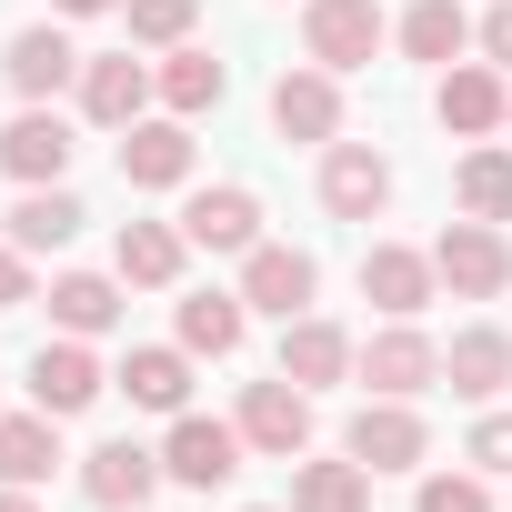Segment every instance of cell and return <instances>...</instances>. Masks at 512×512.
Segmentation results:
<instances>
[{"instance_id":"cell-20","label":"cell","mask_w":512,"mask_h":512,"mask_svg":"<svg viewBox=\"0 0 512 512\" xmlns=\"http://www.w3.org/2000/svg\"><path fill=\"white\" fill-rule=\"evenodd\" d=\"M352 362H362V342H352L342 322H322V312L282 322V362H272V372H292L302 392H332V382H352Z\"/></svg>"},{"instance_id":"cell-37","label":"cell","mask_w":512,"mask_h":512,"mask_svg":"<svg viewBox=\"0 0 512 512\" xmlns=\"http://www.w3.org/2000/svg\"><path fill=\"white\" fill-rule=\"evenodd\" d=\"M0 512H41V492H21V482H0Z\"/></svg>"},{"instance_id":"cell-8","label":"cell","mask_w":512,"mask_h":512,"mask_svg":"<svg viewBox=\"0 0 512 512\" xmlns=\"http://www.w3.org/2000/svg\"><path fill=\"white\" fill-rule=\"evenodd\" d=\"M272 131L302 141V151H332V141H342V71L292 61V71L272 81Z\"/></svg>"},{"instance_id":"cell-23","label":"cell","mask_w":512,"mask_h":512,"mask_svg":"<svg viewBox=\"0 0 512 512\" xmlns=\"http://www.w3.org/2000/svg\"><path fill=\"white\" fill-rule=\"evenodd\" d=\"M81 221H91V211H81V191H71V181H41V191H21V201H11V221H0V231H11L31 262H41V251H71V241H81Z\"/></svg>"},{"instance_id":"cell-16","label":"cell","mask_w":512,"mask_h":512,"mask_svg":"<svg viewBox=\"0 0 512 512\" xmlns=\"http://www.w3.org/2000/svg\"><path fill=\"white\" fill-rule=\"evenodd\" d=\"M191 121L181 111H161V121H131L121 131V181L131 191H191Z\"/></svg>"},{"instance_id":"cell-2","label":"cell","mask_w":512,"mask_h":512,"mask_svg":"<svg viewBox=\"0 0 512 512\" xmlns=\"http://www.w3.org/2000/svg\"><path fill=\"white\" fill-rule=\"evenodd\" d=\"M432 272H442L452 302H502V292H512V241H502V221H452V231L432 241Z\"/></svg>"},{"instance_id":"cell-33","label":"cell","mask_w":512,"mask_h":512,"mask_svg":"<svg viewBox=\"0 0 512 512\" xmlns=\"http://www.w3.org/2000/svg\"><path fill=\"white\" fill-rule=\"evenodd\" d=\"M462 462H472V472H512V412H502V402H482V422H472Z\"/></svg>"},{"instance_id":"cell-34","label":"cell","mask_w":512,"mask_h":512,"mask_svg":"<svg viewBox=\"0 0 512 512\" xmlns=\"http://www.w3.org/2000/svg\"><path fill=\"white\" fill-rule=\"evenodd\" d=\"M472 51H482L492 71H512V0H492V11L472 21Z\"/></svg>"},{"instance_id":"cell-25","label":"cell","mask_w":512,"mask_h":512,"mask_svg":"<svg viewBox=\"0 0 512 512\" xmlns=\"http://www.w3.org/2000/svg\"><path fill=\"white\" fill-rule=\"evenodd\" d=\"M61 472V412H0V482H21V492H41Z\"/></svg>"},{"instance_id":"cell-24","label":"cell","mask_w":512,"mask_h":512,"mask_svg":"<svg viewBox=\"0 0 512 512\" xmlns=\"http://www.w3.org/2000/svg\"><path fill=\"white\" fill-rule=\"evenodd\" d=\"M171 322H181V352H191V362H231V352L251 342V302H241V292H181Z\"/></svg>"},{"instance_id":"cell-3","label":"cell","mask_w":512,"mask_h":512,"mask_svg":"<svg viewBox=\"0 0 512 512\" xmlns=\"http://www.w3.org/2000/svg\"><path fill=\"white\" fill-rule=\"evenodd\" d=\"M241 442L262 452V462H302L312 452V392L292 382V372H272V382H241Z\"/></svg>"},{"instance_id":"cell-38","label":"cell","mask_w":512,"mask_h":512,"mask_svg":"<svg viewBox=\"0 0 512 512\" xmlns=\"http://www.w3.org/2000/svg\"><path fill=\"white\" fill-rule=\"evenodd\" d=\"M251 512H292V502H251Z\"/></svg>"},{"instance_id":"cell-18","label":"cell","mask_w":512,"mask_h":512,"mask_svg":"<svg viewBox=\"0 0 512 512\" xmlns=\"http://www.w3.org/2000/svg\"><path fill=\"white\" fill-rule=\"evenodd\" d=\"M101 392H111V372H101V352H91L81 332H61V342H41V352H31V402H41V412H61V422H71V412H91Z\"/></svg>"},{"instance_id":"cell-36","label":"cell","mask_w":512,"mask_h":512,"mask_svg":"<svg viewBox=\"0 0 512 512\" xmlns=\"http://www.w3.org/2000/svg\"><path fill=\"white\" fill-rule=\"evenodd\" d=\"M61 21H101V11H121V0H51Z\"/></svg>"},{"instance_id":"cell-10","label":"cell","mask_w":512,"mask_h":512,"mask_svg":"<svg viewBox=\"0 0 512 512\" xmlns=\"http://www.w3.org/2000/svg\"><path fill=\"white\" fill-rule=\"evenodd\" d=\"M362 302H372L382 322H422V312L442 302L432 251H412V241H372V251H362Z\"/></svg>"},{"instance_id":"cell-21","label":"cell","mask_w":512,"mask_h":512,"mask_svg":"<svg viewBox=\"0 0 512 512\" xmlns=\"http://www.w3.org/2000/svg\"><path fill=\"white\" fill-rule=\"evenodd\" d=\"M111 392H131V412H191V352L181 342H131L121 352V372H111Z\"/></svg>"},{"instance_id":"cell-32","label":"cell","mask_w":512,"mask_h":512,"mask_svg":"<svg viewBox=\"0 0 512 512\" xmlns=\"http://www.w3.org/2000/svg\"><path fill=\"white\" fill-rule=\"evenodd\" d=\"M412 512H502V502H492V472H472V462H452V472H422V492H412Z\"/></svg>"},{"instance_id":"cell-4","label":"cell","mask_w":512,"mask_h":512,"mask_svg":"<svg viewBox=\"0 0 512 512\" xmlns=\"http://www.w3.org/2000/svg\"><path fill=\"white\" fill-rule=\"evenodd\" d=\"M241 422H211V412H171V432H161V472L181 482V492H221L231 472H241Z\"/></svg>"},{"instance_id":"cell-15","label":"cell","mask_w":512,"mask_h":512,"mask_svg":"<svg viewBox=\"0 0 512 512\" xmlns=\"http://www.w3.org/2000/svg\"><path fill=\"white\" fill-rule=\"evenodd\" d=\"M0 81H11V101H51V91H71V81H81V51H71V31H61V21H31V31H11V41H0Z\"/></svg>"},{"instance_id":"cell-7","label":"cell","mask_w":512,"mask_h":512,"mask_svg":"<svg viewBox=\"0 0 512 512\" xmlns=\"http://www.w3.org/2000/svg\"><path fill=\"white\" fill-rule=\"evenodd\" d=\"M432 121H442L452 141H492V131H512V81H502L492 61H452V71L432 81Z\"/></svg>"},{"instance_id":"cell-27","label":"cell","mask_w":512,"mask_h":512,"mask_svg":"<svg viewBox=\"0 0 512 512\" xmlns=\"http://www.w3.org/2000/svg\"><path fill=\"white\" fill-rule=\"evenodd\" d=\"M292 512H372V472L352 452H302L292 462Z\"/></svg>"},{"instance_id":"cell-1","label":"cell","mask_w":512,"mask_h":512,"mask_svg":"<svg viewBox=\"0 0 512 512\" xmlns=\"http://www.w3.org/2000/svg\"><path fill=\"white\" fill-rule=\"evenodd\" d=\"M342 452H352L362 472H422V462H432V422H422V402H392V392H372V402L352 412Z\"/></svg>"},{"instance_id":"cell-19","label":"cell","mask_w":512,"mask_h":512,"mask_svg":"<svg viewBox=\"0 0 512 512\" xmlns=\"http://www.w3.org/2000/svg\"><path fill=\"white\" fill-rule=\"evenodd\" d=\"M442 392L452 402H502L512 392V332L502 322H462L442 342Z\"/></svg>"},{"instance_id":"cell-22","label":"cell","mask_w":512,"mask_h":512,"mask_svg":"<svg viewBox=\"0 0 512 512\" xmlns=\"http://www.w3.org/2000/svg\"><path fill=\"white\" fill-rule=\"evenodd\" d=\"M111 272H121L131 292H171V282L191 272V231H181V221H121Z\"/></svg>"},{"instance_id":"cell-28","label":"cell","mask_w":512,"mask_h":512,"mask_svg":"<svg viewBox=\"0 0 512 512\" xmlns=\"http://www.w3.org/2000/svg\"><path fill=\"white\" fill-rule=\"evenodd\" d=\"M121 272H61L51 282V322L61 332H81V342H101V332H121Z\"/></svg>"},{"instance_id":"cell-12","label":"cell","mask_w":512,"mask_h":512,"mask_svg":"<svg viewBox=\"0 0 512 512\" xmlns=\"http://www.w3.org/2000/svg\"><path fill=\"white\" fill-rule=\"evenodd\" d=\"M251 312H272V322H302L312 312V292H322V262L312 251H292V241H262V251H241V282H231Z\"/></svg>"},{"instance_id":"cell-26","label":"cell","mask_w":512,"mask_h":512,"mask_svg":"<svg viewBox=\"0 0 512 512\" xmlns=\"http://www.w3.org/2000/svg\"><path fill=\"white\" fill-rule=\"evenodd\" d=\"M392 41H402V61H422V71H452V61L472 51V11H462V0H412V11L392 21Z\"/></svg>"},{"instance_id":"cell-5","label":"cell","mask_w":512,"mask_h":512,"mask_svg":"<svg viewBox=\"0 0 512 512\" xmlns=\"http://www.w3.org/2000/svg\"><path fill=\"white\" fill-rule=\"evenodd\" d=\"M161 482H171V472H161V442L111 432V442H91V452H81V502H91V512H141Z\"/></svg>"},{"instance_id":"cell-6","label":"cell","mask_w":512,"mask_h":512,"mask_svg":"<svg viewBox=\"0 0 512 512\" xmlns=\"http://www.w3.org/2000/svg\"><path fill=\"white\" fill-rule=\"evenodd\" d=\"M382 41H392L382 0H302V61H322V71H362Z\"/></svg>"},{"instance_id":"cell-9","label":"cell","mask_w":512,"mask_h":512,"mask_svg":"<svg viewBox=\"0 0 512 512\" xmlns=\"http://www.w3.org/2000/svg\"><path fill=\"white\" fill-rule=\"evenodd\" d=\"M352 382H372V392H392V402H422V392L442 382V342H432L422 322H382V332L362 342Z\"/></svg>"},{"instance_id":"cell-13","label":"cell","mask_w":512,"mask_h":512,"mask_svg":"<svg viewBox=\"0 0 512 512\" xmlns=\"http://www.w3.org/2000/svg\"><path fill=\"white\" fill-rule=\"evenodd\" d=\"M151 101H161V71L151 61H131V51L81 61V121L91 131H131V121H151Z\"/></svg>"},{"instance_id":"cell-30","label":"cell","mask_w":512,"mask_h":512,"mask_svg":"<svg viewBox=\"0 0 512 512\" xmlns=\"http://www.w3.org/2000/svg\"><path fill=\"white\" fill-rule=\"evenodd\" d=\"M161 71V111H181V121H201V111H221V91H231V71L201 51V41H181V51H161L151 61Z\"/></svg>"},{"instance_id":"cell-29","label":"cell","mask_w":512,"mask_h":512,"mask_svg":"<svg viewBox=\"0 0 512 512\" xmlns=\"http://www.w3.org/2000/svg\"><path fill=\"white\" fill-rule=\"evenodd\" d=\"M452 211L462 221H512V151L502 141H472L452 161Z\"/></svg>"},{"instance_id":"cell-31","label":"cell","mask_w":512,"mask_h":512,"mask_svg":"<svg viewBox=\"0 0 512 512\" xmlns=\"http://www.w3.org/2000/svg\"><path fill=\"white\" fill-rule=\"evenodd\" d=\"M121 21H131L141 51H181L201 31V0H121Z\"/></svg>"},{"instance_id":"cell-14","label":"cell","mask_w":512,"mask_h":512,"mask_svg":"<svg viewBox=\"0 0 512 512\" xmlns=\"http://www.w3.org/2000/svg\"><path fill=\"white\" fill-rule=\"evenodd\" d=\"M181 231H191V251H262V201H251L241 181H201V191H181Z\"/></svg>"},{"instance_id":"cell-11","label":"cell","mask_w":512,"mask_h":512,"mask_svg":"<svg viewBox=\"0 0 512 512\" xmlns=\"http://www.w3.org/2000/svg\"><path fill=\"white\" fill-rule=\"evenodd\" d=\"M71 121L51 111V101H21L11 121H0V171H11L21 191H41V181H71Z\"/></svg>"},{"instance_id":"cell-17","label":"cell","mask_w":512,"mask_h":512,"mask_svg":"<svg viewBox=\"0 0 512 512\" xmlns=\"http://www.w3.org/2000/svg\"><path fill=\"white\" fill-rule=\"evenodd\" d=\"M322 211L332 221H382L392 211V161L372 141H332L322 151Z\"/></svg>"},{"instance_id":"cell-35","label":"cell","mask_w":512,"mask_h":512,"mask_svg":"<svg viewBox=\"0 0 512 512\" xmlns=\"http://www.w3.org/2000/svg\"><path fill=\"white\" fill-rule=\"evenodd\" d=\"M21 302H31V251L0 231V312H21Z\"/></svg>"}]
</instances>
